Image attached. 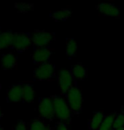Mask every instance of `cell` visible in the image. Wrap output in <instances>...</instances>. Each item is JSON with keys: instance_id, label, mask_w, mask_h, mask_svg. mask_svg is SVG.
I'll list each match as a JSON object with an SVG mask.
<instances>
[{"instance_id": "obj_7", "label": "cell", "mask_w": 124, "mask_h": 130, "mask_svg": "<svg viewBox=\"0 0 124 130\" xmlns=\"http://www.w3.org/2000/svg\"><path fill=\"white\" fill-rule=\"evenodd\" d=\"M55 70L54 65L51 63H45L40 64L34 71V78L36 79L43 81V80H49L54 76Z\"/></svg>"}, {"instance_id": "obj_4", "label": "cell", "mask_w": 124, "mask_h": 130, "mask_svg": "<svg viewBox=\"0 0 124 130\" xmlns=\"http://www.w3.org/2000/svg\"><path fill=\"white\" fill-rule=\"evenodd\" d=\"M32 44V37L28 33H14L12 47L18 52H24L30 48Z\"/></svg>"}, {"instance_id": "obj_14", "label": "cell", "mask_w": 124, "mask_h": 130, "mask_svg": "<svg viewBox=\"0 0 124 130\" xmlns=\"http://www.w3.org/2000/svg\"><path fill=\"white\" fill-rule=\"evenodd\" d=\"M14 33L6 31L0 33V50L11 47Z\"/></svg>"}, {"instance_id": "obj_8", "label": "cell", "mask_w": 124, "mask_h": 130, "mask_svg": "<svg viewBox=\"0 0 124 130\" xmlns=\"http://www.w3.org/2000/svg\"><path fill=\"white\" fill-rule=\"evenodd\" d=\"M53 53V49L50 47H41L36 48L32 54V59L36 63L42 64L48 63L49 59Z\"/></svg>"}, {"instance_id": "obj_22", "label": "cell", "mask_w": 124, "mask_h": 130, "mask_svg": "<svg viewBox=\"0 0 124 130\" xmlns=\"http://www.w3.org/2000/svg\"><path fill=\"white\" fill-rule=\"evenodd\" d=\"M14 130H27L26 123L24 121H20L14 127Z\"/></svg>"}, {"instance_id": "obj_12", "label": "cell", "mask_w": 124, "mask_h": 130, "mask_svg": "<svg viewBox=\"0 0 124 130\" xmlns=\"http://www.w3.org/2000/svg\"><path fill=\"white\" fill-rule=\"evenodd\" d=\"M105 114L103 111H98L93 114L92 118L89 121V129L90 130H100V126L105 118Z\"/></svg>"}, {"instance_id": "obj_19", "label": "cell", "mask_w": 124, "mask_h": 130, "mask_svg": "<svg viewBox=\"0 0 124 130\" xmlns=\"http://www.w3.org/2000/svg\"><path fill=\"white\" fill-rule=\"evenodd\" d=\"M123 128H124V106H122L121 111L119 112H117V115L115 118L113 130Z\"/></svg>"}, {"instance_id": "obj_16", "label": "cell", "mask_w": 124, "mask_h": 130, "mask_svg": "<svg viewBox=\"0 0 124 130\" xmlns=\"http://www.w3.org/2000/svg\"><path fill=\"white\" fill-rule=\"evenodd\" d=\"M35 99V90L30 84L23 85V100L25 102H33Z\"/></svg>"}, {"instance_id": "obj_10", "label": "cell", "mask_w": 124, "mask_h": 130, "mask_svg": "<svg viewBox=\"0 0 124 130\" xmlns=\"http://www.w3.org/2000/svg\"><path fill=\"white\" fill-rule=\"evenodd\" d=\"M7 100L9 102H19L23 100V85L17 84L10 87L7 91Z\"/></svg>"}, {"instance_id": "obj_11", "label": "cell", "mask_w": 124, "mask_h": 130, "mask_svg": "<svg viewBox=\"0 0 124 130\" xmlns=\"http://www.w3.org/2000/svg\"><path fill=\"white\" fill-rule=\"evenodd\" d=\"M71 73L73 74L75 81H83L88 76V71L84 65L82 63L74 64L71 69Z\"/></svg>"}, {"instance_id": "obj_18", "label": "cell", "mask_w": 124, "mask_h": 130, "mask_svg": "<svg viewBox=\"0 0 124 130\" xmlns=\"http://www.w3.org/2000/svg\"><path fill=\"white\" fill-rule=\"evenodd\" d=\"M77 45L76 41L74 38H68L66 41V54L68 57H73L77 53Z\"/></svg>"}, {"instance_id": "obj_17", "label": "cell", "mask_w": 124, "mask_h": 130, "mask_svg": "<svg viewBox=\"0 0 124 130\" xmlns=\"http://www.w3.org/2000/svg\"><path fill=\"white\" fill-rule=\"evenodd\" d=\"M72 11L69 9H62L60 10L54 11L51 14V17L53 18L56 21H64L68 20L71 16Z\"/></svg>"}, {"instance_id": "obj_5", "label": "cell", "mask_w": 124, "mask_h": 130, "mask_svg": "<svg viewBox=\"0 0 124 130\" xmlns=\"http://www.w3.org/2000/svg\"><path fill=\"white\" fill-rule=\"evenodd\" d=\"M54 40V33L45 30H35L32 35V44L37 48L47 47Z\"/></svg>"}, {"instance_id": "obj_20", "label": "cell", "mask_w": 124, "mask_h": 130, "mask_svg": "<svg viewBox=\"0 0 124 130\" xmlns=\"http://www.w3.org/2000/svg\"><path fill=\"white\" fill-rule=\"evenodd\" d=\"M47 127L48 126H46L43 121L40 120V119H35L30 123L29 130H46Z\"/></svg>"}, {"instance_id": "obj_9", "label": "cell", "mask_w": 124, "mask_h": 130, "mask_svg": "<svg viewBox=\"0 0 124 130\" xmlns=\"http://www.w3.org/2000/svg\"><path fill=\"white\" fill-rule=\"evenodd\" d=\"M96 9L100 14L107 15V16L113 18L120 17L119 8L112 3H100L96 6Z\"/></svg>"}, {"instance_id": "obj_1", "label": "cell", "mask_w": 124, "mask_h": 130, "mask_svg": "<svg viewBox=\"0 0 124 130\" xmlns=\"http://www.w3.org/2000/svg\"><path fill=\"white\" fill-rule=\"evenodd\" d=\"M55 111V117L61 121V123H70L73 113L67 103V101L62 96L53 95L51 96Z\"/></svg>"}, {"instance_id": "obj_27", "label": "cell", "mask_w": 124, "mask_h": 130, "mask_svg": "<svg viewBox=\"0 0 124 130\" xmlns=\"http://www.w3.org/2000/svg\"><path fill=\"white\" fill-rule=\"evenodd\" d=\"M114 130H124V128H119V129H114Z\"/></svg>"}, {"instance_id": "obj_24", "label": "cell", "mask_w": 124, "mask_h": 130, "mask_svg": "<svg viewBox=\"0 0 124 130\" xmlns=\"http://www.w3.org/2000/svg\"><path fill=\"white\" fill-rule=\"evenodd\" d=\"M2 116H3V113H2V110H1V107H0V118H2Z\"/></svg>"}, {"instance_id": "obj_6", "label": "cell", "mask_w": 124, "mask_h": 130, "mask_svg": "<svg viewBox=\"0 0 124 130\" xmlns=\"http://www.w3.org/2000/svg\"><path fill=\"white\" fill-rule=\"evenodd\" d=\"M38 111L41 117L48 120H51L55 117V111L51 97H43L41 99Z\"/></svg>"}, {"instance_id": "obj_3", "label": "cell", "mask_w": 124, "mask_h": 130, "mask_svg": "<svg viewBox=\"0 0 124 130\" xmlns=\"http://www.w3.org/2000/svg\"><path fill=\"white\" fill-rule=\"evenodd\" d=\"M58 82L62 95H66L72 88L77 85L71 71L68 69H63L58 73Z\"/></svg>"}, {"instance_id": "obj_13", "label": "cell", "mask_w": 124, "mask_h": 130, "mask_svg": "<svg viewBox=\"0 0 124 130\" xmlns=\"http://www.w3.org/2000/svg\"><path fill=\"white\" fill-rule=\"evenodd\" d=\"M2 66L4 69H12L16 67L17 65V58L14 54L7 53L2 56L1 58Z\"/></svg>"}, {"instance_id": "obj_26", "label": "cell", "mask_w": 124, "mask_h": 130, "mask_svg": "<svg viewBox=\"0 0 124 130\" xmlns=\"http://www.w3.org/2000/svg\"><path fill=\"white\" fill-rule=\"evenodd\" d=\"M0 130H5L4 128H3V127H1V126H0Z\"/></svg>"}, {"instance_id": "obj_21", "label": "cell", "mask_w": 124, "mask_h": 130, "mask_svg": "<svg viewBox=\"0 0 124 130\" xmlns=\"http://www.w3.org/2000/svg\"><path fill=\"white\" fill-rule=\"evenodd\" d=\"M15 9L20 13H25L30 10H33L34 6L30 4H25V3H16L15 4Z\"/></svg>"}, {"instance_id": "obj_28", "label": "cell", "mask_w": 124, "mask_h": 130, "mask_svg": "<svg viewBox=\"0 0 124 130\" xmlns=\"http://www.w3.org/2000/svg\"><path fill=\"white\" fill-rule=\"evenodd\" d=\"M1 87H2V86H1V84H0V90H1Z\"/></svg>"}, {"instance_id": "obj_23", "label": "cell", "mask_w": 124, "mask_h": 130, "mask_svg": "<svg viewBox=\"0 0 124 130\" xmlns=\"http://www.w3.org/2000/svg\"><path fill=\"white\" fill-rule=\"evenodd\" d=\"M56 130H69L68 128L67 127V125L65 123H61V122H59V123H57V128H56Z\"/></svg>"}, {"instance_id": "obj_15", "label": "cell", "mask_w": 124, "mask_h": 130, "mask_svg": "<svg viewBox=\"0 0 124 130\" xmlns=\"http://www.w3.org/2000/svg\"><path fill=\"white\" fill-rule=\"evenodd\" d=\"M117 115V112L116 111L105 115L100 130H113V125H114L115 118Z\"/></svg>"}, {"instance_id": "obj_2", "label": "cell", "mask_w": 124, "mask_h": 130, "mask_svg": "<svg viewBox=\"0 0 124 130\" xmlns=\"http://www.w3.org/2000/svg\"><path fill=\"white\" fill-rule=\"evenodd\" d=\"M66 101L73 115H78L83 108V95L80 88L77 85L72 88L67 93Z\"/></svg>"}, {"instance_id": "obj_29", "label": "cell", "mask_w": 124, "mask_h": 130, "mask_svg": "<svg viewBox=\"0 0 124 130\" xmlns=\"http://www.w3.org/2000/svg\"><path fill=\"white\" fill-rule=\"evenodd\" d=\"M0 33H1V32H0Z\"/></svg>"}, {"instance_id": "obj_25", "label": "cell", "mask_w": 124, "mask_h": 130, "mask_svg": "<svg viewBox=\"0 0 124 130\" xmlns=\"http://www.w3.org/2000/svg\"><path fill=\"white\" fill-rule=\"evenodd\" d=\"M46 130H53L51 128H50V127H47V128H46Z\"/></svg>"}]
</instances>
